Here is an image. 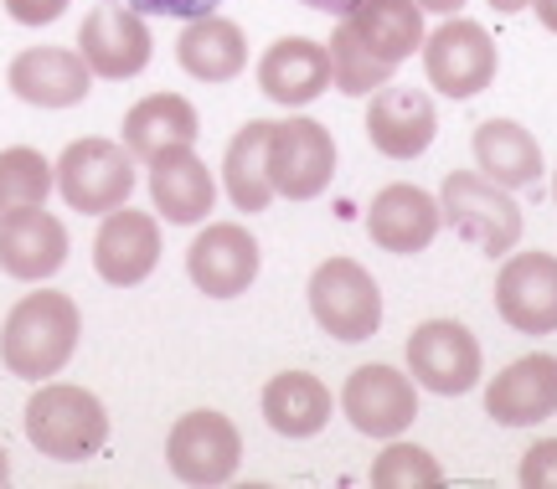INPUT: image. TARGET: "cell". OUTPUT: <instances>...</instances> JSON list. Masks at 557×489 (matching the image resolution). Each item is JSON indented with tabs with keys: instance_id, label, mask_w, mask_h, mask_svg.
Here are the masks:
<instances>
[{
	"instance_id": "obj_7",
	"label": "cell",
	"mask_w": 557,
	"mask_h": 489,
	"mask_svg": "<svg viewBox=\"0 0 557 489\" xmlns=\"http://www.w3.org/2000/svg\"><path fill=\"white\" fill-rule=\"evenodd\" d=\"M336 176V139L315 118H278L269 129V180L274 196L315 201Z\"/></svg>"
},
{
	"instance_id": "obj_11",
	"label": "cell",
	"mask_w": 557,
	"mask_h": 489,
	"mask_svg": "<svg viewBox=\"0 0 557 489\" xmlns=\"http://www.w3.org/2000/svg\"><path fill=\"white\" fill-rule=\"evenodd\" d=\"M186 274L207 299H238L259 278V237L238 222H212L186 248Z\"/></svg>"
},
{
	"instance_id": "obj_5",
	"label": "cell",
	"mask_w": 557,
	"mask_h": 489,
	"mask_svg": "<svg viewBox=\"0 0 557 489\" xmlns=\"http://www.w3.org/2000/svg\"><path fill=\"white\" fill-rule=\"evenodd\" d=\"M310 314L336 340H367L382 325V289L357 258H325L310 274Z\"/></svg>"
},
{
	"instance_id": "obj_33",
	"label": "cell",
	"mask_w": 557,
	"mask_h": 489,
	"mask_svg": "<svg viewBox=\"0 0 557 489\" xmlns=\"http://www.w3.org/2000/svg\"><path fill=\"white\" fill-rule=\"evenodd\" d=\"M5 11L21 26H47V21H58L67 11V0H5Z\"/></svg>"
},
{
	"instance_id": "obj_10",
	"label": "cell",
	"mask_w": 557,
	"mask_h": 489,
	"mask_svg": "<svg viewBox=\"0 0 557 489\" xmlns=\"http://www.w3.org/2000/svg\"><path fill=\"white\" fill-rule=\"evenodd\" d=\"M78 52L94 78H135L150 62V32L145 16L124 0H99L78 26Z\"/></svg>"
},
{
	"instance_id": "obj_19",
	"label": "cell",
	"mask_w": 557,
	"mask_h": 489,
	"mask_svg": "<svg viewBox=\"0 0 557 489\" xmlns=\"http://www.w3.org/2000/svg\"><path fill=\"white\" fill-rule=\"evenodd\" d=\"M67 263V227L52 212H11L0 216V268L21 284H41Z\"/></svg>"
},
{
	"instance_id": "obj_1",
	"label": "cell",
	"mask_w": 557,
	"mask_h": 489,
	"mask_svg": "<svg viewBox=\"0 0 557 489\" xmlns=\"http://www.w3.org/2000/svg\"><path fill=\"white\" fill-rule=\"evenodd\" d=\"M78 330H83L78 304L58 289H37L5 314L0 361H5V372L21 376V381H47V376H58L62 366L73 361Z\"/></svg>"
},
{
	"instance_id": "obj_29",
	"label": "cell",
	"mask_w": 557,
	"mask_h": 489,
	"mask_svg": "<svg viewBox=\"0 0 557 489\" xmlns=\"http://www.w3.org/2000/svg\"><path fill=\"white\" fill-rule=\"evenodd\" d=\"M325 52H331V83H336L341 93H351V98H372L377 88L393 83V73H398V67H387V62L372 58V52L346 32V21L331 32V47H325Z\"/></svg>"
},
{
	"instance_id": "obj_6",
	"label": "cell",
	"mask_w": 557,
	"mask_h": 489,
	"mask_svg": "<svg viewBox=\"0 0 557 489\" xmlns=\"http://www.w3.org/2000/svg\"><path fill=\"white\" fill-rule=\"evenodd\" d=\"M165 459H171V474L186 485H227L243 464V432L227 412L197 408L176 417V428L165 438Z\"/></svg>"
},
{
	"instance_id": "obj_16",
	"label": "cell",
	"mask_w": 557,
	"mask_h": 489,
	"mask_svg": "<svg viewBox=\"0 0 557 489\" xmlns=\"http://www.w3.org/2000/svg\"><path fill=\"white\" fill-rule=\"evenodd\" d=\"M11 93L21 103H37V109H73L88 98L94 88V73H88V62H83L78 47H32V52H21L11 62Z\"/></svg>"
},
{
	"instance_id": "obj_27",
	"label": "cell",
	"mask_w": 557,
	"mask_h": 489,
	"mask_svg": "<svg viewBox=\"0 0 557 489\" xmlns=\"http://www.w3.org/2000/svg\"><path fill=\"white\" fill-rule=\"evenodd\" d=\"M269 129H274V118H253V124H243L233 145H227V155H222V186L233 196V206L238 212H263L269 201H274V180H269Z\"/></svg>"
},
{
	"instance_id": "obj_35",
	"label": "cell",
	"mask_w": 557,
	"mask_h": 489,
	"mask_svg": "<svg viewBox=\"0 0 557 489\" xmlns=\"http://www.w3.org/2000/svg\"><path fill=\"white\" fill-rule=\"evenodd\" d=\"M413 5H418V11H434V16H455L465 0H413Z\"/></svg>"
},
{
	"instance_id": "obj_22",
	"label": "cell",
	"mask_w": 557,
	"mask_h": 489,
	"mask_svg": "<svg viewBox=\"0 0 557 489\" xmlns=\"http://www.w3.org/2000/svg\"><path fill=\"white\" fill-rule=\"evenodd\" d=\"M150 201L165 222L191 227V222H207L218 201V180L207 171V160H197L191 150H171V155L150 160Z\"/></svg>"
},
{
	"instance_id": "obj_20",
	"label": "cell",
	"mask_w": 557,
	"mask_h": 489,
	"mask_svg": "<svg viewBox=\"0 0 557 489\" xmlns=\"http://www.w3.org/2000/svg\"><path fill=\"white\" fill-rule=\"evenodd\" d=\"M259 88L284 109H305L331 88V52L310 37H278L259 58Z\"/></svg>"
},
{
	"instance_id": "obj_17",
	"label": "cell",
	"mask_w": 557,
	"mask_h": 489,
	"mask_svg": "<svg viewBox=\"0 0 557 489\" xmlns=\"http://www.w3.org/2000/svg\"><path fill=\"white\" fill-rule=\"evenodd\" d=\"M485 412L500 428H532L557 412V355H521L485 387Z\"/></svg>"
},
{
	"instance_id": "obj_2",
	"label": "cell",
	"mask_w": 557,
	"mask_h": 489,
	"mask_svg": "<svg viewBox=\"0 0 557 489\" xmlns=\"http://www.w3.org/2000/svg\"><path fill=\"white\" fill-rule=\"evenodd\" d=\"M26 438H32L47 459L78 464V459L103 449L109 412H103V402L94 391L73 387V381H47V387H37V397L26 402Z\"/></svg>"
},
{
	"instance_id": "obj_32",
	"label": "cell",
	"mask_w": 557,
	"mask_h": 489,
	"mask_svg": "<svg viewBox=\"0 0 557 489\" xmlns=\"http://www.w3.org/2000/svg\"><path fill=\"white\" fill-rule=\"evenodd\" d=\"M129 11L139 16H176V21H197V16H212L222 0H124Z\"/></svg>"
},
{
	"instance_id": "obj_13",
	"label": "cell",
	"mask_w": 557,
	"mask_h": 489,
	"mask_svg": "<svg viewBox=\"0 0 557 489\" xmlns=\"http://www.w3.org/2000/svg\"><path fill=\"white\" fill-rule=\"evenodd\" d=\"M496 310L517 335L557 330V258L553 253H511L496 274Z\"/></svg>"
},
{
	"instance_id": "obj_37",
	"label": "cell",
	"mask_w": 557,
	"mask_h": 489,
	"mask_svg": "<svg viewBox=\"0 0 557 489\" xmlns=\"http://www.w3.org/2000/svg\"><path fill=\"white\" fill-rule=\"evenodd\" d=\"M491 5H496L500 16H517V11H527V5H532V0H491Z\"/></svg>"
},
{
	"instance_id": "obj_12",
	"label": "cell",
	"mask_w": 557,
	"mask_h": 489,
	"mask_svg": "<svg viewBox=\"0 0 557 489\" xmlns=\"http://www.w3.org/2000/svg\"><path fill=\"white\" fill-rule=\"evenodd\" d=\"M160 263V222L139 206H114L103 212V227L94 237V268H99L103 284L114 289H135L145 278L156 274Z\"/></svg>"
},
{
	"instance_id": "obj_8",
	"label": "cell",
	"mask_w": 557,
	"mask_h": 489,
	"mask_svg": "<svg viewBox=\"0 0 557 489\" xmlns=\"http://www.w3.org/2000/svg\"><path fill=\"white\" fill-rule=\"evenodd\" d=\"M423 73L444 98H475L496 83V41L475 21L449 16L423 37Z\"/></svg>"
},
{
	"instance_id": "obj_30",
	"label": "cell",
	"mask_w": 557,
	"mask_h": 489,
	"mask_svg": "<svg viewBox=\"0 0 557 489\" xmlns=\"http://www.w3.org/2000/svg\"><path fill=\"white\" fill-rule=\"evenodd\" d=\"M372 485L377 489H434L444 485V469H438V459L429 449H418V443H387L377 453V464H372Z\"/></svg>"
},
{
	"instance_id": "obj_34",
	"label": "cell",
	"mask_w": 557,
	"mask_h": 489,
	"mask_svg": "<svg viewBox=\"0 0 557 489\" xmlns=\"http://www.w3.org/2000/svg\"><path fill=\"white\" fill-rule=\"evenodd\" d=\"M299 5H310L320 16H346V11H357L361 0H299Z\"/></svg>"
},
{
	"instance_id": "obj_15",
	"label": "cell",
	"mask_w": 557,
	"mask_h": 489,
	"mask_svg": "<svg viewBox=\"0 0 557 489\" xmlns=\"http://www.w3.org/2000/svg\"><path fill=\"white\" fill-rule=\"evenodd\" d=\"M438 114L434 98L423 88H403V83H387L372 93V109H367V139L372 150H382L387 160H413L434 145Z\"/></svg>"
},
{
	"instance_id": "obj_24",
	"label": "cell",
	"mask_w": 557,
	"mask_h": 489,
	"mask_svg": "<svg viewBox=\"0 0 557 489\" xmlns=\"http://www.w3.org/2000/svg\"><path fill=\"white\" fill-rule=\"evenodd\" d=\"M475 165H480V176H491L506 191L511 186H537L542 145L517 118H485L475 129Z\"/></svg>"
},
{
	"instance_id": "obj_4",
	"label": "cell",
	"mask_w": 557,
	"mask_h": 489,
	"mask_svg": "<svg viewBox=\"0 0 557 489\" xmlns=\"http://www.w3.org/2000/svg\"><path fill=\"white\" fill-rule=\"evenodd\" d=\"M62 201L83 216H103L124 206L135 191V155L120 139H73L62 160L52 165Z\"/></svg>"
},
{
	"instance_id": "obj_26",
	"label": "cell",
	"mask_w": 557,
	"mask_h": 489,
	"mask_svg": "<svg viewBox=\"0 0 557 489\" xmlns=\"http://www.w3.org/2000/svg\"><path fill=\"white\" fill-rule=\"evenodd\" d=\"M263 423L284 438H315L331 423V387L310 372H278L263 387Z\"/></svg>"
},
{
	"instance_id": "obj_9",
	"label": "cell",
	"mask_w": 557,
	"mask_h": 489,
	"mask_svg": "<svg viewBox=\"0 0 557 489\" xmlns=\"http://www.w3.org/2000/svg\"><path fill=\"white\" fill-rule=\"evenodd\" d=\"M408 372L418 387L459 397L480 381V340L459 319H423L408 335Z\"/></svg>"
},
{
	"instance_id": "obj_36",
	"label": "cell",
	"mask_w": 557,
	"mask_h": 489,
	"mask_svg": "<svg viewBox=\"0 0 557 489\" xmlns=\"http://www.w3.org/2000/svg\"><path fill=\"white\" fill-rule=\"evenodd\" d=\"M532 5H537V21L557 37V0H532Z\"/></svg>"
},
{
	"instance_id": "obj_39",
	"label": "cell",
	"mask_w": 557,
	"mask_h": 489,
	"mask_svg": "<svg viewBox=\"0 0 557 489\" xmlns=\"http://www.w3.org/2000/svg\"><path fill=\"white\" fill-rule=\"evenodd\" d=\"M553 196H557V176H553Z\"/></svg>"
},
{
	"instance_id": "obj_14",
	"label": "cell",
	"mask_w": 557,
	"mask_h": 489,
	"mask_svg": "<svg viewBox=\"0 0 557 489\" xmlns=\"http://www.w3.org/2000/svg\"><path fill=\"white\" fill-rule=\"evenodd\" d=\"M341 412L367 438H398L418 417V391L393 366H357L341 387Z\"/></svg>"
},
{
	"instance_id": "obj_3",
	"label": "cell",
	"mask_w": 557,
	"mask_h": 489,
	"mask_svg": "<svg viewBox=\"0 0 557 489\" xmlns=\"http://www.w3.org/2000/svg\"><path fill=\"white\" fill-rule=\"evenodd\" d=\"M438 216L465 237L470 248L491 258H506L521 242V206L511 201L506 186H496L480 171H449L444 191H438Z\"/></svg>"
},
{
	"instance_id": "obj_28",
	"label": "cell",
	"mask_w": 557,
	"mask_h": 489,
	"mask_svg": "<svg viewBox=\"0 0 557 489\" xmlns=\"http://www.w3.org/2000/svg\"><path fill=\"white\" fill-rule=\"evenodd\" d=\"M52 186H58L52 180V160L41 155V150H26V145L0 150V216L41 206Z\"/></svg>"
},
{
	"instance_id": "obj_18",
	"label": "cell",
	"mask_w": 557,
	"mask_h": 489,
	"mask_svg": "<svg viewBox=\"0 0 557 489\" xmlns=\"http://www.w3.org/2000/svg\"><path fill=\"white\" fill-rule=\"evenodd\" d=\"M438 227H444L438 201L429 191L408 186V180L382 186V191L372 196V206H367V233H372V242L387 248V253H423L438 237Z\"/></svg>"
},
{
	"instance_id": "obj_21",
	"label": "cell",
	"mask_w": 557,
	"mask_h": 489,
	"mask_svg": "<svg viewBox=\"0 0 557 489\" xmlns=\"http://www.w3.org/2000/svg\"><path fill=\"white\" fill-rule=\"evenodd\" d=\"M201 135V124H197V109L186 103L181 93H150V98H139L135 109L124 114V150L135 160H160V155H171V150H191Z\"/></svg>"
},
{
	"instance_id": "obj_23",
	"label": "cell",
	"mask_w": 557,
	"mask_h": 489,
	"mask_svg": "<svg viewBox=\"0 0 557 489\" xmlns=\"http://www.w3.org/2000/svg\"><path fill=\"white\" fill-rule=\"evenodd\" d=\"M341 21L387 67H398L403 58H413L418 47H423V11H418L413 0H361L357 11H346Z\"/></svg>"
},
{
	"instance_id": "obj_25",
	"label": "cell",
	"mask_w": 557,
	"mask_h": 489,
	"mask_svg": "<svg viewBox=\"0 0 557 489\" xmlns=\"http://www.w3.org/2000/svg\"><path fill=\"white\" fill-rule=\"evenodd\" d=\"M176 58L201 83H233L248 67V41H243V32L233 21L212 11V16L186 21V32L176 41Z\"/></svg>"
},
{
	"instance_id": "obj_38",
	"label": "cell",
	"mask_w": 557,
	"mask_h": 489,
	"mask_svg": "<svg viewBox=\"0 0 557 489\" xmlns=\"http://www.w3.org/2000/svg\"><path fill=\"white\" fill-rule=\"evenodd\" d=\"M11 479V464H5V449H0V485Z\"/></svg>"
},
{
	"instance_id": "obj_31",
	"label": "cell",
	"mask_w": 557,
	"mask_h": 489,
	"mask_svg": "<svg viewBox=\"0 0 557 489\" xmlns=\"http://www.w3.org/2000/svg\"><path fill=\"white\" fill-rule=\"evenodd\" d=\"M521 485L527 489H557V438H542L521 453Z\"/></svg>"
}]
</instances>
